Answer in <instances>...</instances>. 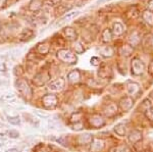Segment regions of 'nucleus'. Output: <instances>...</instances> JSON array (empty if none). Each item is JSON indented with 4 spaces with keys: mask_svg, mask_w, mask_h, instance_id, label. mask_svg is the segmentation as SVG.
Listing matches in <instances>:
<instances>
[{
    "mask_svg": "<svg viewBox=\"0 0 153 152\" xmlns=\"http://www.w3.org/2000/svg\"><path fill=\"white\" fill-rule=\"evenodd\" d=\"M57 57L62 62L68 63V65H74L76 62V56L73 51L70 49H61L57 52Z\"/></svg>",
    "mask_w": 153,
    "mask_h": 152,
    "instance_id": "1",
    "label": "nucleus"
},
{
    "mask_svg": "<svg viewBox=\"0 0 153 152\" xmlns=\"http://www.w3.org/2000/svg\"><path fill=\"white\" fill-rule=\"evenodd\" d=\"M131 70L134 76H142L145 72V63L138 57L133 58L131 62Z\"/></svg>",
    "mask_w": 153,
    "mask_h": 152,
    "instance_id": "2",
    "label": "nucleus"
},
{
    "mask_svg": "<svg viewBox=\"0 0 153 152\" xmlns=\"http://www.w3.org/2000/svg\"><path fill=\"white\" fill-rule=\"evenodd\" d=\"M16 86H18V90L19 92L22 93V95H23L24 97L30 98L32 97V95H33V90H32V88L30 87L29 83L27 82L26 80H19L18 82H16Z\"/></svg>",
    "mask_w": 153,
    "mask_h": 152,
    "instance_id": "3",
    "label": "nucleus"
},
{
    "mask_svg": "<svg viewBox=\"0 0 153 152\" xmlns=\"http://www.w3.org/2000/svg\"><path fill=\"white\" fill-rule=\"evenodd\" d=\"M134 103H135L134 98H132L131 96H125L118 102V107H120L122 111L127 112L132 109V107L134 106Z\"/></svg>",
    "mask_w": 153,
    "mask_h": 152,
    "instance_id": "4",
    "label": "nucleus"
},
{
    "mask_svg": "<svg viewBox=\"0 0 153 152\" xmlns=\"http://www.w3.org/2000/svg\"><path fill=\"white\" fill-rule=\"evenodd\" d=\"M89 124L93 129H99L105 126V119L100 114H93L89 117Z\"/></svg>",
    "mask_w": 153,
    "mask_h": 152,
    "instance_id": "5",
    "label": "nucleus"
},
{
    "mask_svg": "<svg viewBox=\"0 0 153 152\" xmlns=\"http://www.w3.org/2000/svg\"><path fill=\"white\" fill-rule=\"evenodd\" d=\"M42 102L47 109L54 108L57 105V97L53 94H47L42 98Z\"/></svg>",
    "mask_w": 153,
    "mask_h": 152,
    "instance_id": "6",
    "label": "nucleus"
},
{
    "mask_svg": "<svg viewBox=\"0 0 153 152\" xmlns=\"http://www.w3.org/2000/svg\"><path fill=\"white\" fill-rule=\"evenodd\" d=\"M103 114L107 117H113L114 116H117V111H118V106L114 102H110V103H107L103 107Z\"/></svg>",
    "mask_w": 153,
    "mask_h": 152,
    "instance_id": "7",
    "label": "nucleus"
},
{
    "mask_svg": "<svg viewBox=\"0 0 153 152\" xmlns=\"http://www.w3.org/2000/svg\"><path fill=\"white\" fill-rule=\"evenodd\" d=\"M49 80H50V73L46 72V70H44V72L37 73L35 76V78H34V84L37 86H42L45 84V83H47Z\"/></svg>",
    "mask_w": 153,
    "mask_h": 152,
    "instance_id": "8",
    "label": "nucleus"
},
{
    "mask_svg": "<svg viewBox=\"0 0 153 152\" xmlns=\"http://www.w3.org/2000/svg\"><path fill=\"white\" fill-rule=\"evenodd\" d=\"M143 139V134L141 131H139V130H133V131H131L129 133V136H128V140L131 144H133V145H135V144L139 143L140 141H142Z\"/></svg>",
    "mask_w": 153,
    "mask_h": 152,
    "instance_id": "9",
    "label": "nucleus"
},
{
    "mask_svg": "<svg viewBox=\"0 0 153 152\" xmlns=\"http://www.w3.org/2000/svg\"><path fill=\"white\" fill-rule=\"evenodd\" d=\"M127 91L128 94L130 95L131 97H136L140 94V91H141V88H140V85L136 82H129L127 84Z\"/></svg>",
    "mask_w": 153,
    "mask_h": 152,
    "instance_id": "10",
    "label": "nucleus"
},
{
    "mask_svg": "<svg viewBox=\"0 0 153 152\" xmlns=\"http://www.w3.org/2000/svg\"><path fill=\"white\" fill-rule=\"evenodd\" d=\"M65 85V80L61 79V78H59V79L53 81V82H51L50 84L48 85V89L50 90V91L58 92V91H61V90L63 89Z\"/></svg>",
    "mask_w": 153,
    "mask_h": 152,
    "instance_id": "11",
    "label": "nucleus"
},
{
    "mask_svg": "<svg viewBox=\"0 0 153 152\" xmlns=\"http://www.w3.org/2000/svg\"><path fill=\"white\" fill-rule=\"evenodd\" d=\"M112 75V70L111 67H108L107 65H101L99 70H98V76L101 79H107V78H110Z\"/></svg>",
    "mask_w": 153,
    "mask_h": 152,
    "instance_id": "12",
    "label": "nucleus"
},
{
    "mask_svg": "<svg viewBox=\"0 0 153 152\" xmlns=\"http://www.w3.org/2000/svg\"><path fill=\"white\" fill-rule=\"evenodd\" d=\"M104 148V142L101 139H93L91 142V152H100Z\"/></svg>",
    "mask_w": 153,
    "mask_h": 152,
    "instance_id": "13",
    "label": "nucleus"
},
{
    "mask_svg": "<svg viewBox=\"0 0 153 152\" xmlns=\"http://www.w3.org/2000/svg\"><path fill=\"white\" fill-rule=\"evenodd\" d=\"M93 141V136L90 134H83L78 136L76 138V143L79 145H88V144H91V142Z\"/></svg>",
    "mask_w": 153,
    "mask_h": 152,
    "instance_id": "14",
    "label": "nucleus"
},
{
    "mask_svg": "<svg viewBox=\"0 0 153 152\" xmlns=\"http://www.w3.org/2000/svg\"><path fill=\"white\" fill-rule=\"evenodd\" d=\"M34 35H35V32L33 30H31V29H24L21 32V34H19V39L21 41H29L33 38Z\"/></svg>",
    "mask_w": 153,
    "mask_h": 152,
    "instance_id": "15",
    "label": "nucleus"
},
{
    "mask_svg": "<svg viewBox=\"0 0 153 152\" xmlns=\"http://www.w3.org/2000/svg\"><path fill=\"white\" fill-rule=\"evenodd\" d=\"M43 3H44L43 0H32V1L29 3V7H28V8H29L30 11L37 12V11H39L42 8V6H43Z\"/></svg>",
    "mask_w": 153,
    "mask_h": 152,
    "instance_id": "16",
    "label": "nucleus"
},
{
    "mask_svg": "<svg viewBox=\"0 0 153 152\" xmlns=\"http://www.w3.org/2000/svg\"><path fill=\"white\" fill-rule=\"evenodd\" d=\"M81 80V73L78 70H71L68 73V81L71 84H76Z\"/></svg>",
    "mask_w": 153,
    "mask_h": 152,
    "instance_id": "17",
    "label": "nucleus"
},
{
    "mask_svg": "<svg viewBox=\"0 0 153 152\" xmlns=\"http://www.w3.org/2000/svg\"><path fill=\"white\" fill-rule=\"evenodd\" d=\"M125 32V27L124 24H123L122 23H120V22H117V23L113 24L112 26V30H111V33L112 35L114 36H122L123 34H124Z\"/></svg>",
    "mask_w": 153,
    "mask_h": 152,
    "instance_id": "18",
    "label": "nucleus"
},
{
    "mask_svg": "<svg viewBox=\"0 0 153 152\" xmlns=\"http://www.w3.org/2000/svg\"><path fill=\"white\" fill-rule=\"evenodd\" d=\"M142 19L148 26L153 27V12L152 11H150L149 9L145 10L142 13Z\"/></svg>",
    "mask_w": 153,
    "mask_h": 152,
    "instance_id": "19",
    "label": "nucleus"
},
{
    "mask_svg": "<svg viewBox=\"0 0 153 152\" xmlns=\"http://www.w3.org/2000/svg\"><path fill=\"white\" fill-rule=\"evenodd\" d=\"M129 43L132 47H136V46H138L140 43H141V36H140L137 32L133 33L129 38Z\"/></svg>",
    "mask_w": 153,
    "mask_h": 152,
    "instance_id": "20",
    "label": "nucleus"
},
{
    "mask_svg": "<svg viewBox=\"0 0 153 152\" xmlns=\"http://www.w3.org/2000/svg\"><path fill=\"white\" fill-rule=\"evenodd\" d=\"M133 51H134V49L131 45H123L122 47L120 48V50H118V52H120V55L123 56H126V57H129L133 54Z\"/></svg>",
    "mask_w": 153,
    "mask_h": 152,
    "instance_id": "21",
    "label": "nucleus"
},
{
    "mask_svg": "<svg viewBox=\"0 0 153 152\" xmlns=\"http://www.w3.org/2000/svg\"><path fill=\"white\" fill-rule=\"evenodd\" d=\"M114 132H115V134H117V136L125 137L126 135H127V126H126L125 124H123V122L117 124V126L114 127Z\"/></svg>",
    "mask_w": 153,
    "mask_h": 152,
    "instance_id": "22",
    "label": "nucleus"
},
{
    "mask_svg": "<svg viewBox=\"0 0 153 152\" xmlns=\"http://www.w3.org/2000/svg\"><path fill=\"white\" fill-rule=\"evenodd\" d=\"M36 50H37V52L40 53V54L46 55L49 52V50H50V45H49L47 42L41 43V44H39V45L37 46Z\"/></svg>",
    "mask_w": 153,
    "mask_h": 152,
    "instance_id": "23",
    "label": "nucleus"
},
{
    "mask_svg": "<svg viewBox=\"0 0 153 152\" xmlns=\"http://www.w3.org/2000/svg\"><path fill=\"white\" fill-rule=\"evenodd\" d=\"M126 16H127L130 19H135L140 16V12L136 6H132L127 10V12H126Z\"/></svg>",
    "mask_w": 153,
    "mask_h": 152,
    "instance_id": "24",
    "label": "nucleus"
},
{
    "mask_svg": "<svg viewBox=\"0 0 153 152\" xmlns=\"http://www.w3.org/2000/svg\"><path fill=\"white\" fill-rule=\"evenodd\" d=\"M65 37L68 39V40H76V32L75 29H73L71 27H66L65 29Z\"/></svg>",
    "mask_w": 153,
    "mask_h": 152,
    "instance_id": "25",
    "label": "nucleus"
},
{
    "mask_svg": "<svg viewBox=\"0 0 153 152\" xmlns=\"http://www.w3.org/2000/svg\"><path fill=\"white\" fill-rule=\"evenodd\" d=\"M100 53L102 56L104 57H111V56L114 54V49H113L111 46H105L100 50Z\"/></svg>",
    "mask_w": 153,
    "mask_h": 152,
    "instance_id": "26",
    "label": "nucleus"
},
{
    "mask_svg": "<svg viewBox=\"0 0 153 152\" xmlns=\"http://www.w3.org/2000/svg\"><path fill=\"white\" fill-rule=\"evenodd\" d=\"M71 9V6L68 5V4H60V5H57L55 9V13L56 16H62L65 12H68Z\"/></svg>",
    "mask_w": 153,
    "mask_h": 152,
    "instance_id": "27",
    "label": "nucleus"
},
{
    "mask_svg": "<svg viewBox=\"0 0 153 152\" xmlns=\"http://www.w3.org/2000/svg\"><path fill=\"white\" fill-rule=\"evenodd\" d=\"M101 38H102V41L104 43L110 42V41H111V39H112L111 30H110V29H105V30L102 32V36H101Z\"/></svg>",
    "mask_w": 153,
    "mask_h": 152,
    "instance_id": "28",
    "label": "nucleus"
},
{
    "mask_svg": "<svg viewBox=\"0 0 153 152\" xmlns=\"http://www.w3.org/2000/svg\"><path fill=\"white\" fill-rule=\"evenodd\" d=\"M111 152H133V151L129 145L122 144V145H118L117 147H114V148H112Z\"/></svg>",
    "mask_w": 153,
    "mask_h": 152,
    "instance_id": "29",
    "label": "nucleus"
},
{
    "mask_svg": "<svg viewBox=\"0 0 153 152\" xmlns=\"http://www.w3.org/2000/svg\"><path fill=\"white\" fill-rule=\"evenodd\" d=\"M78 13H80L79 11H71V12H68V13H66L65 16H63L62 19H61V23H65L66 21H70V19H74L76 16H78Z\"/></svg>",
    "mask_w": 153,
    "mask_h": 152,
    "instance_id": "30",
    "label": "nucleus"
},
{
    "mask_svg": "<svg viewBox=\"0 0 153 152\" xmlns=\"http://www.w3.org/2000/svg\"><path fill=\"white\" fill-rule=\"evenodd\" d=\"M3 101H5V102H8V103H10V102H14L16 100V96H14L13 94H11V93H8V94H5V95H3L1 98Z\"/></svg>",
    "mask_w": 153,
    "mask_h": 152,
    "instance_id": "31",
    "label": "nucleus"
},
{
    "mask_svg": "<svg viewBox=\"0 0 153 152\" xmlns=\"http://www.w3.org/2000/svg\"><path fill=\"white\" fill-rule=\"evenodd\" d=\"M143 112H144V116L148 119V121L153 122V106L147 108L145 111H143Z\"/></svg>",
    "mask_w": 153,
    "mask_h": 152,
    "instance_id": "32",
    "label": "nucleus"
},
{
    "mask_svg": "<svg viewBox=\"0 0 153 152\" xmlns=\"http://www.w3.org/2000/svg\"><path fill=\"white\" fill-rule=\"evenodd\" d=\"M74 48H75L76 54H81V53H83L84 51H85V49H84V46L82 45V43L78 42V41L74 43Z\"/></svg>",
    "mask_w": 153,
    "mask_h": 152,
    "instance_id": "33",
    "label": "nucleus"
},
{
    "mask_svg": "<svg viewBox=\"0 0 153 152\" xmlns=\"http://www.w3.org/2000/svg\"><path fill=\"white\" fill-rule=\"evenodd\" d=\"M7 119H8V122L11 125H14V126H18V125L21 124V119H19V116H8L7 117Z\"/></svg>",
    "mask_w": 153,
    "mask_h": 152,
    "instance_id": "34",
    "label": "nucleus"
},
{
    "mask_svg": "<svg viewBox=\"0 0 153 152\" xmlns=\"http://www.w3.org/2000/svg\"><path fill=\"white\" fill-rule=\"evenodd\" d=\"M153 106V101L150 98H146V99L144 100V101L142 102V108H144V111L146 110L147 108H149V107H152Z\"/></svg>",
    "mask_w": 153,
    "mask_h": 152,
    "instance_id": "35",
    "label": "nucleus"
},
{
    "mask_svg": "<svg viewBox=\"0 0 153 152\" xmlns=\"http://www.w3.org/2000/svg\"><path fill=\"white\" fill-rule=\"evenodd\" d=\"M61 0H45V5L48 7H53V6H57L60 3Z\"/></svg>",
    "mask_w": 153,
    "mask_h": 152,
    "instance_id": "36",
    "label": "nucleus"
},
{
    "mask_svg": "<svg viewBox=\"0 0 153 152\" xmlns=\"http://www.w3.org/2000/svg\"><path fill=\"white\" fill-rule=\"evenodd\" d=\"M90 63L92 65H94V67H97V65H100V58H98V57H96V56H94V57L91 58Z\"/></svg>",
    "mask_w": 153,
    "mask_h": 152,
    "instance_id": "37",
    "label": "nucleus"
},
{
    "mask_svg": "<svg viewBox=\"0 0 153 152\" xmlns=\"http://www.w3.org/2000/svg\"><path fill=\"white\" fill-rule=\"evenodd\" d=\"M8 136L10 137V138H19V133L18 131H14V130H10V131H8Z\"/></svg>",
    "mask_w": 153,
    "mask_h": 152,
    "instance_id": "38",
    "label": "nucleus"
},
{
    "mask_svg": "<svg viewBox=\"0 0 153 152\" xmlns=\"http://www.w3.org/2000/svg\"><path fill=\"white\" fill-rule=\"evenodd\" d=\"M35 113H36V114H37V116H38L42 117V119H47V117L49 116L48 114H46V113H42V112L38 111V110H35Z\"/></svg>",
    "mask_w": 153,
    "mask_h": 152,
    "instance_id": "39",
    "label": "nucleus"
},
{
    "mask_svg": "<svg viewBox=\"0 0 153 152\" xmlns=\"http://www.w3.org/2000/svg\"><path fill=\"white\" fill-rule=\"evenodd\" d=\"M148 73H150V75L153 77V59H151L149 63V67H148Z\"/></svg>",
    "mask_w": 153,
    "mask_h": 152,
    "instance_id": "40",
    "label": "nucleus"
},
{
    "mask_svg": "<svg viewBox=\"0 0 153 152\" xmlns=\"http://www.w3.org/2000/svg\"><path fill=\"white\" fill-rule=\"evenodd\" d=\"M148 7H149V10L153 12V0H149V2H148Z\"/></svg>",
    "mask_w": 153,
    "mask_h": 152,
    "instance_id": "41",
    "label": "nucleus"
},
{
    "mask_svg": "<svg viewBox=\"0 0 153 152\" xmlns=\"http://www.w3.org/2000/svg\"><path fill=\"white\" fill-rule=\"evenodd\" d=\"M5 152H21V151L18 148H10V149H7Z\"/></svg>",
    "mask_w": 153,
    "mask_h": 152,
    "instance_id": "42",
    "label": "nucleus"
},
{
    "mask_svg": "<svg viewBox=\"0 0 153 152\" xmlns=\"http://www.w3.org/2000/svg\"><path fill=\"white\" fill-rule=\"evenodd\" d=\"M7 0H0V8H2L3 6H5Z\"/></svg>",
    "mask_w": 153,
    "mask_h": 152,
    "instance_id": "43",
    "label": "nucleus"
},
{
    "mask_svg": "<svg viewBox=\"0 0 153 152\" xmlns=\"http://www.w3.org/2000/svg\"><path fill=\"white\" fill-rule=\"evenodd\" d=\"M5 68V65H0V72H1V70H4Z\"/></svg>",
    "mask_w": 153,
    "mask_h": 152,
    "instance_id": "44",
    "label": "nucleus"
},
{
    "mask_svg": "<svg viewBox=\"0 0 153 152\" xmlns=\"http://www.w3.org/2000/svg\"><path fill=\"white\" fill-rule=\"evenodd\" d=\"M0 30H1V24H0Z\"/></svg>",
    "mask_w": 153,
    "mask_h": 152,
    "instance_id": "45",
    "label": "nucleus"
}]
</instances>
